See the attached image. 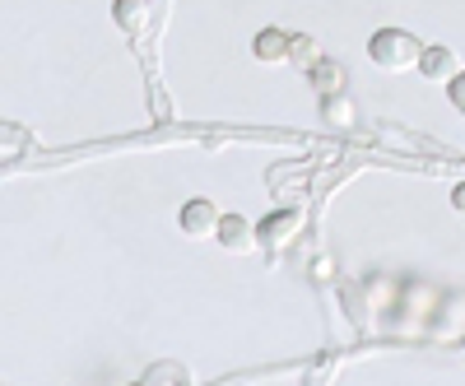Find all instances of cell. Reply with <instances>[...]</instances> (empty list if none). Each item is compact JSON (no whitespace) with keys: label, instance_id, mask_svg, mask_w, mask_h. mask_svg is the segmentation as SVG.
<instances>
[{"label":"cell","instance_id":"obj_6","mask_svg":"<svg viewBox=\"0 0 465 386\" xmlns=\"http://www.w3.org/2000/svg\"><path fill=\"white\" fill-rule=\"evenodd\" d=\"M289 43H293V33H284V28H261V33L252 37V56L265 61V65H284V61H289Z\"/></svg>","mask_w":465,"mask_h":386},{"label":"cell","instance_id":"obj_5","mask_svg":"<svg viewBox=\"0 0 465 386\" xmlns=\"http://www.w3.org/2000/svg\"><path fill=\"white\" fill-rule=\"evenodd\" d=\"M419 74H423V80H433V84H451L456 74H460V56L451 47H423Z\"/></svg>","mask_w":465,"mask_h":386},{"label":"cell","instance_id":"obj_1","mask_svg":"<svg viewBox=\"0 0 465 386\" xmlns=\"http://www.w3.org/2000/svg\"><path fill=\"white\" fill-rule=\"evenodd\" d=\"M368 56H372L377 70L401 74V70H414V65H419L423 43H419L410 28H377V33L368 37Z\"/></svg>","mask_w":465,"mask_h":386},{"label":"cell","instance_id":"obj_12","mask_svg":"<svg viewBox=\"0 0 465 386\" xmlns=\"http://www.w3.org/2000/svg\"><path fill=\"white\" fill-rule=\"evenodd\" d=\"M451 205H456V210H460V214H465V182H460V186H456V191H451Z\"/></svg>","mask_w":465,"mask_h":386},{"label":"cell","instance_id":"obj_9","mask_svg":"<svg viewBox=\"0 0 465 386\" xmlns=\"http://www.w3.org/2000/svg\"><path fill=\"white\" fill-rule=\"evenodd\" d=\"M322 117H326V126H335V131H354V126H359V117H354V103H349L344 94L322 98Z\"/></svg>","mask_w":465,"mask_h":386},{"label":"cell","instance_id":"obj_2","mask_svg":"<svg viewBox=\"0 0 465 386\" xmlns=\"http://www.w3.org/2000/svg\"><path fill=\"white\" fill-rule=\"evenodd\" d=\"M219 223H223V214H219V205H214V201H205V196L186 201V205H182V214H177V228H182V233H186L191 242L219 238Z\"/></svg>","mask_w":465,"mask_h":386},{"label":"cell","instance_id":"obj_11","mask_svg":"<svg viewBox=\"0 0 465 386\" xmlns=\"http://www.w3.org/2000/svg\"><path fill=\"white\" fill-rule=\"evenodd\" d=\"M447 98H451V107H456V112H465V70H460L456 80L447 84Z\"/></svg>","mask_w":465,"mask_h":386},{"label":"cell","instance_id":"obj_4","mask_svg":"<svg viewBox=\"0 0 465 386\" xmlns=\"http://www.w3.org/2000/svg\"><path fill=\"white\" fill-rule=\"evenodd\" d=\"M256 228H261V247L265 252H280V247H289L302 233V210H275L270 219H261Z\"/></svg>","mask_w":465,"mask_h":386},{"label":"cell","instance_id":"obj_3","mask_svg":"<svg viewBox=\"0 0 465 386\" xmlns=\"http://www.w3.org/2000/svg\"><path fill=\"white\" fill-rule=\"evenodd\" d=\"M214 242H219L223 252H232V256H252V252L261 247V228H256L252 219H242V214H223Z\"/></svg>","mask_w":465,"mask_h":386},{"label":"cell","instance_id":"obj_8","mask_svg":"<svg viewBox=\"0 0 465 386\" xmlns=\"http://www.w3.org/2000/svg\"><path fill=\"white\" fill-rule=\"evenodd\" d=\"M112 19H116V28L140 37L149 28V0H112Z\"/></svg>","mask_w":465,"mask_h":386},{"label":"cell","instance_id":"obj_10","mask_svg":"<svg viewBox=\"0 0 465 386\" xmlns=\"http://www.w3.org/2000/svg\"><path fill=\"white\" fill-rule=\"evenodd\" d=\"M289 61L307 74L317 61H322V47H317V37H307V33H293V43H289Z\"/></svg>","mask_w":465,"mask_h":386},{"label":"cell","instance_id":"obj_7","mask_svg":"<svg viewBox=\"0 0 465 386\" xmlns=\"http://www.w3.org/2000/svg\"><path fill=\"white\" fill-rule=\"evenodd\" d=\"M344 65L340 61H331V56H322L312 70H307V84H312V94L317 98H335V94H344Z\"/></svg>","mask_w":465,"mask_h":386}]
</instances>
